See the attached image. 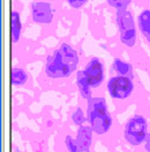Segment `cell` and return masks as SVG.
I'll return each instance as SVG.
<instances>
[{
	"instance_id": "6da1fadb",
	"label": "cell",
	"mask_w": 150,
	"mask_h": 152,
	"mask_svg": "<svg viewBox=\"0 0 150 152\" xmlns=\"http://www.w3.org/2000/svg\"><path fill=\"white\" fill-rule=\"evenodd\" d=\"M79 53L68 43H61L45 63V75L50 79H63L72 76L79 66Z\"/></svg>"
},
{
	"instance_id": "7a4b0ae2",
	"label": "cell",
	"mask_w": 150,
	"mask_h": 152,
	"mask_svg": "<svg viewBox=\"0 0 150 152\" xmlns=\"http://www.w3.org/2000/svg\"><path fill=\"white\" fill-rule=\"evenodd\" d=\"M87 121L97 136L110 131L113 120L103 96H92L87 101Z\"/></svg>"
},
{
	"instance_id": "3957f363",
	"label": "cell",
	"mask_w": 150,
	"mask_h": 152,
	"mask_svg": "<svg viewBox=\"0 0 150 152\" xmlns=\"http://www.w3.org/2000/svg\"><path fill=\"white\" fill-rule=\"evenodd\" d=\"M147 118L141 114H134L127 120L124 126V138L132 146H138L144 143L148 135Z\"/></svg>"
},
{
	"instance_id": "277c9868",
	"label": "cell",
	"mask_w": 150,
	"mask_h": 152,
	"mask_svg": "<svg viewBox=\"0 0 150 152\" xmlns=\"http://www.w3.org/2000/svg\"><path fill=\"white\" fill-rule=\"evenodd\" d=\"M115 22L119 28L120 42L127 48H133L136 43V28L133 14L128 10H119L115 13Z\"/></svg>"
},
{
	"instance_id": "5b68a950",
	"label": "cell",
	"mask_w": 150,
	"mask_h": 152,
	"mask_svg": "<svg viewBox=\"0 0 150 152\" xmlns=\"http://www.w3.org/2000/svg\"><path fill=\"white\" fill-rule=\"evenodd\" d=\"M135 88L132 77L113 76L107 80L106 91L110 96L115 100H126L128 99Z\"/></svg>"
},
{
	"instance_id": "8992f818",
	"label": "cell",
	"mask_w": 150,
	"mask_h": 152,
	"mask_svg": "<svg viewBox=\"0 0 150 152\" xmlns=\"http://www.w3.org/2000/svg\"><path fill=\"white\" fill-rule=\"evenodd\" d=\"M30 13L34 22L39 25H50L54 18V7L48 1L37 0L31 2Z\"/></svg>"
},
{
	"instance_id": "52a82bcc",
	"label": "cell",
	"mask_w": 150,
	"mask_h": 152,
	"mask_svg": "<svg viewBox=\"0 0 150 152\" xmlns=\"http://www.w3.org/2000/svg\"><path fill=\"white\" fill-rule=\"evenodd\" d=\"M88 80L90 83V86L92 88H98L103 84L105 79V67L104 63L98 57H92L90 61H88L84 69H83Z\"/></svg>"
},
{
	"instance_id": "ba28073f",
	"label": "cell",
	"mask_w": 150,
	"mask_h": 152,
	"mask_svg": "<svg viewBox=\"0 0 150 152\" xmlns=\"http://www.w3.org/2000/svg\"><path fill=\"white\" fill-rule=\"evenodd\" d=\"M92 129L90 126H81L76 134V143L80 152H89L92 143Z\"/></svg>"
},
{
	"instance_id": "9c48e42d",
	"label": "cell",
	"mask_w": 150,
	"mask_h": 152,
	"mask_svg": "<svg viewBox=\"0 0 150 152\" xmlns=\"http://www.w3.org/2000/svg\"><path fill=\"white\" fill-rule=\"evenodd\" d=\"M76 86H77V89H79L80 95L82 96V99L88 101L90 98H92L91 96L92 87L90 86V83H89V80H88V78L83 70H80L76 73Z\"/></svg>"
},
{
	"instance_id": "30bf717a",
	"label": "cell",
	"mask_w": 150,
	"mask_h": 152,
	"mask_svg": "<svg viewBox=\"0 0 150 152\" xmlns=\"http://www.w3.org/2000/svg\"><path fill=\"white\" fill-rule=\"evenodd\" d=\"M138 26L141 35L150 44V10H142L138 16Z\"/></svg>"
},
{
	"instance_id": "8fae6325",
	"label": "cell",
	"mask_w": 150,
	"mask_h": 152,
	"mask_svg": "<svg viewBox=\"0 0 150 152\" xmlns=\"http://www.w3.org/2000/svg\"><path fill=\"white\" fill-rule=\"evenodd\" d=\"M11 31H12V42L13 43H17L21 33H22V21H21V16L20 13L16 10H13L11 14Z\"/></svg>"
},
{
	"instance_id": "7c38bea8",
	"label": "cell",
	"mask_w": 150,
	"mask_h": 152,
	"mask_svg": "<svg viewBox=\"0 0 150 152\" xmlns=\"http://www.w3.org/2000/svg\"><path fill=\"white\" fill-rule=\"evenodd\" d=\"M112 70L117 76L132 77V75H133V67H132V65L128 63V62L123 61L121 58H118V57L114 58V61H113Z\"/></svg>"
},
{
	"instance_id": "4fadbf2b",
	"label": "cell",
	"mask_w": 150,
	"mask_h": 152,
	"mask_svg": "<svg viewBox=\"0 0 150 152\" xmlns=\"http://www.w3.org/2000/svg\"><path fill=\"white\" fill-rule=\"evenodd\" d=\"M11 81L15 87H22L28 81V73L22 67H13L11 71Z\"/></svg>"
},
{
	"instance_id": "5bb4252c",
	"label": "cell",
	"mask_w": 150,
	"mask_h": 152,
	"mask_svg": "<svg viewBox=\"0 0 150 152\" xmlns=\"http://www.w3.org/2000/svg\"><path fill=\"white\" fill-rule=\"evenodd\" d=\"M72 121H73L74 124L79 126V127L83 126V123L87 121V115H86L84 110L81 107H77L72 113Z\"/></svg>"
},
{
	"instance_id": "9a60e30c",
	"label": "cell",
	"mask_w": 150,
	"mask_h": 152,
	"mask_svg": "<svg viewBox=\"0 0 150 152\" xmlns=\"http://www.w3.org/2000/svg\"><path fill=\"white\" fill-rule=\"evenodd\" d=\"M63 143H65L66 150L68 152H80L79 151V146H77L76 140H75L73 136L66 135V137H65V140H63Z\"/></svg>"
},
{
	"instance_id": "2e32d148",
	"label": "cell",
	"mask_w": 150,
	"mask_h": 152,
	"mask_svg": "<svg viewBox=\"0 0 150 152\" xmlns=\"http://www.w3.org/2000/svg\"><path fill=\"white\" fill-rule=\"evenodd\" d=\"M106 1H107L109 6L115 8L117 11H119V10H127L128 6L132 2V0H106Z\"/></svg>"
},
{
	"instance_id": "e0dca14e",
	"label": "cell",
	"mask_w": 150,
	"mask_h": 152,
	"mask_svg": "<svg viewBox=\"0 0 150 152\" xmlns=\"http://www.w3.org/2000/svg\"><path fill=\"white\" fill-rule=\"evenodd\" d=\"M66 1H67V4H68L72 8L79 10V8H81V7L87 2L88 0H66Z\"/></svg>"
},
{
	"instance_id": "ac0fdd59",
	"label": "cell",
	"mask_w": 150,
	"mask_h": 152,
	"mask_svg": "<svg viewBox=\"0 0 150 152\" xmlns=\"http://www.w3.org/2000/svg\"><path fill=\"white\" fill-rule=\"evenodd\" d=\"M143 149L146 152H150V132H148L146 140H144V143H143Z\"/></svg>"
}]
</instances>
